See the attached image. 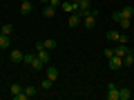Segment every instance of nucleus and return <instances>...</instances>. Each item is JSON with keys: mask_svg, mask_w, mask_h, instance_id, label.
Wrapping results in <instances>:
<instances>
[{"mask_svg": "<svg viewBox=\"0 0 134 100\" xmlns=\"http://www.w3.org/2000/svg\"><path fill=\"white\" fill-rule=\"evenodd\" d=\"M105 98H107V100H119V87H116V82H110V85H107Z\"/></svg>", "mask_w": 134, "mask_h": 100, "instance_id": "obj_5", "label": "nucleus"}, {"mask_svg": "<svg viewBox=\"0 0 134 100\" xmlns=\"http://www.w3.org/2000/svg\"><path fill=\"white\" fill-rule=\"evenodd\" d=\"M132 65H134V58H132V51H130L123 56V67H132Z\"/></svg>", "mask_w": 134, "mask_h": 100, "instance_id": "obj_20", "label": "nucleus"}, {"mask_svg": "<svg viewBox=\"0 0 134 100\" xmlns=\"http://www.w3.org/2000/svg\"><path fill=\"white\" fill-rule=\"evenodd\" d=\"M40 2H43V5H49V0H40Z\"/></svg>", "mask_w": 134, "mask_h": 100, "instance_id": "obj_29", "label": "nucleus"}, {"mask_svg": "<svg viewBox=\"0 0 134 100\" xmlns=\"http://www.w3.org/2000/svg\"><path fill=\"white\" fill-rule=\"evenodd\" d=\"M107 60H110L107 65H110L112 71H119L121 67H123V58H121V56H112V58H107Z\"/></svg>", "mask_w": 134, "mask_h": 100, "instance_id": "obj_6", "label": "nucleus"}, {"mask_svg": "<svg viewBox=\"0 0 134 100\" xmlns=\"http://www.w3.org/2000/svg\"><path fill=\"white\" fill-rule=\"evenodd\" d=\"M34 58H36V53H25L23 62H27V65H31V62H34Z\"/></svg>", "mask_w": 134, "mask_h": 100, "instance_id": "obj_24", "label": "nucleus"}, {"mask_svg": "<svg viewBox=\"0 0 134 100\" xmlns=\"http://www.w3.org/2000/svg\"><path fill=\"white\" fill-rule=\"evenodd\" d=\"M116 22L121 24V29H130V27H132V18H119Z\"/></svg>", "mask_w": 134, "mask_h": 100, "instance_id": "obj_18", "label": "nucleus"}, {"mask_svg": "<svg viewBox=\"0 0 134 100\" xmlns=\"http://www.w3.org/2000/svg\"><path fill=\"white\" fill-rule=\"evenodd\" d=\"M0 31L7 33V36H11V33H14V24H2V27H0Z\"/></svg>", "mask_w": 134, "mask_h": 100, "instance_id": "obj_22", "label": "nucleus"}, {"mask_svg": "<svg viewBox=\"0 0 134 100\" xmlns=\"http://www.w3.org/2000/svg\"><path fill=\"white\" fill-rule=\"evenodd\" d=\"M125 53H130V49L125 47V45H121V42H119V47H114V56H121V58H123Z\"/></svg>", "mask_w": 134, "mask_h": 100, "instance_id": "obj_17", "label": "nucleus"}, {"mask_svg": "<svg viewBox=\"0 0 134 100\" xmlns=\"http://www.w3.org/2000/svg\"><path fill=\"white\" fill-rule=\"evenodd\" d=\"M31 9H34L31 0H23V2H20V14H23V16H29V14H31Z\"/></svg>", "mask_w": 134, "mask_h": 100, "instance_id": "obj_8", "label": "nucleus"}, {"mask_svg": "<svg viewBox=\"0 0 134 100\" xmlns=\"http://www.w3.org/2000/svg\"><path fill=\"white\" fill-rule=\"evenodd\" d=\"M49 5H52V7H56V9H60V5H63V0H49Z\"/></svg>", "mask_w": 134, "mask_h": 100, "instance_id": "obj_27", "label": "nucleus"}, {"mask_svg": "<svg viewBox=\"0 0 134 100\" xmlns=\"http://www.w3.org/2000/svg\"><path fill=\"white\" fill-rule=\"evenodd\" d=\"M45 76H47L49 80H54V82H56V80H58V67L47 65V67H45Z\"/></svg>", "mask_w": 134, "mask_h": 100, "instance_id": "obj_7", "label": "nucleus"}, {"mask_svg": "<svg viewBox=\"0 0 134 100\" xmlns=\"http://www.w3.org/2000/svg\"><path fill=\"white\" fill-rule=\"evenodd\" d=\"M29 67H31L34 71H43V69H45V67H47V65H45L43 60H38V56H36V58H34V62H31V65H29Z\"/></svg>", "mask_w": 134, "mask_h": 100, "instance_id": "obj_11", "label": "nucleus"}, {"mask_svg": "<svg viewBox=\"0 0 134 100\" xmlns=\"http://www.w3.org/2000/svg\"><path fill=\"white\" fill-rule=\"evenodd\" d=\"M103 56H105V58H112V56H114V49H112V47H107L105 51H103Z\"/></svg>", "mask_w": 134, "mask_h": 100, "instance_id": "obj_26", "label": "nucleus"}, {"mask_svg": "<svg viewBox=\"0 0 134 100\" xmlns=\"http://www.w3.org/2000/svg\"><path fill=\"white\" fill-rule=\"evenodd\" d=\"M40 87H43L45 91H49V89L54 87V80H49V78H45V80H43V85H40Z\"/></svg>", "mask_w": 134, "mask_h": 100, "instance_id": "obj_23", "label": "nucleus"}, {"mask_svg": "<svg viewBox=\"0 0 134 100\" xmlns=\"http://www.w3.org/2000/svg\"><path fill=\"white\" fill-rule=\"evenodd\" d=\"M127 40H130V38H127V36H125V33H121V36H119V42H121V45H125V42H127Z\"/></svg>", "mask_w": 134, "mask_h": 100, "instance_id": "obj_28", "label": "nucleus"}, {"mask_svg": "<svg viewBox=\"0 0 134 100\" xmlns=\"http://www.w3.org/2000/svg\"><path fill=\"white\" fill-rule=\"evenodd\" d=\"M43 16H45V18H54V16H56V7H52V5H45Z\"/></svg>", "mask_w": 134, "mask_h": 100, "instance_id": "obj_14", "label": "nucleus"}, {"mask_svg": "<svg viewBox=\"0 0 134 100\" xmlns=\"http://www.w3.org/2000/svg\"><path fill=\"white\" fill-rule=\"evenodd\" d=\"M132 58H134V51H132Z\"/></svg>", "mask_w": 134, "mask_h": 100, "instance_id": "obj_30", "label": "nucleus"}, {"mask_svg": "<svg viewBox=\"0 0 134 100\" xmlns=\"http://www.w3.org/2000/svg\"><path fill=\"white\" fill-rule=\"evenodd\" d=\"M36 56H38V60H43L45 65H49V51H47V49H38Z\"/></svg>", "mask_w": 134, "mask_h": 100, "instance_id": "obj_13", "label": "nucleus"}, {"mask_svg": "<svg viewBox=\"0 0 134 100\" xmlns=\"http://www.w3.org/2000/svg\"><path fill=\"white\" fill-rule=\"evenodd\" d=\"M81 22H83V16L78 14V11H72V14H69V18H67V24H69L72 29H76Z\"/></svg>", "mask_w": 134, "mask_h": 100, "instance_id": "obj_4", "label": "nucleus"}, {"mask_svg": "<svg viewBox=\"0 0 134 100\" xmlns=\"http://www.w3.org/2000/svg\"><path fill=\"white\" fill-rule=\"evenodd\" d=\"M134 16V7L132 5H125V7H121V11H114V14H112V20H119V18H132Z\"/></svg>", "mask_w": 134, "mask_h": 100, "instance_id": "obj_2", "label": "nucleus"}, {"mask_svg": "<svg viewBox=\"0 0 134 100\" xmlns=\"http://www.w3.org/2000/svg\"><path fill=\"white\" fill-rule=\"evenodd\" d=\"M96 18H98V11H96V9H90L85 16H83V22H81V24H85V29H94V27H96Z\"/></svg>", "mask_w": 134, "mask_h": 100, "instance_id": "obj_1", "label": "nucleus"}, {"mask_svg": "<svg viewBox=\"0 0 134 100\" xmlns=\"http://www.w3.org/2000/svg\"><path fill=\"white\" fill-rule=\"evenodd\" d=\"M60 9H65L67 14H72V11H76V5H74V0H72V2H63Z\"/></svg>", "mask_w": 134, "mask_h": 100, "instance_id": "obj_19", "label": "nucleus"}, {"mask_svg": "<svg viewBox=\"0 0 134 100\" xmlns=\"http://www.w3.org/2000/svg\"><path fill=\"white\" fill-rule=\"evenodd\" d=\"M23 91L27 93V98H34V96H36V87H31V85H29V87H23Z\"/></svg>", "mask_w": 134, "mask_h": 100, "instance_id": "obj_21", "label": "nucleus"}, {"mask_svg": "<svg viewBox=\"0 0 134 100\" xmlns=\"http://www.w3.org/2000/svg\"><path fill=\"white\" fill-rule=\"evenodd\" d=\"M74 5H76V11H78L81 16H85L87 11L92 9V7H90V5H92L90 0H74Z\"/></svg>", "mask_w": 134, "mask_h": 100, "instance_id": "obj_3", "label": "nucleus"}, {"mask_svg": "<svg viewBox=\"0 0 134 100\" xmlns=\"http://www.w3.org/2000/svg\"><path fill=\"white\" fill-rule=\"evenodd\" d=\"M11 62H23V58H25V53L23 51H18V49H14V51H11Z\"/></svg>", "mask_w": 134, "mask_h": 100, "instance_id": "obj_15", "label": "nucleus"}, {"mask_svg": "<svg viewBox=\"0 0 134 100\" xmlns=\"http://www.w3.org/2000/svg\"><path fill=\"white\" fill-rule=\"evenodd\" d=\"M20 91H23V87H20L18 82H14V85H11V96H16V93H20Z\"/></svg>", "mask_w": 134, "mask_h": 100, "instance_id": "obj_25", "label": "nucleus"}, {"mask_svg": "<svg viewBox=\"0 0 134 100\" xmlns=\"http://www.w3.org/2000/svg\"><path fill=\"white\" fill-rule=\"evenodd\" d=\"M119 36H121V31H116V29H110V31L105 33V38L110 40V42H119Z\"/></svg>", "mask_w": 134, "mask_h": 100, "instance_id": "obj_12", "label": "nucleus"}, {"mask_svg": "<svg viewBox=\"0 0 134 100\" xmlns=\"http://www.w3.org/2000/svg\"><path fill=\"white\" fill-rule=\"evenodd\" d=\"M132 98V91L127 89V87H123V89H119V100H130Z\"/></svg>", "mask_w": 134, "mask_h": 100, "instance_id": "obj_16", "label": "nucleus"}, {"mask_svg": "<svg viewBox=\"0 0 134 100\" xmlns=\"http://www.w3.org/2000/svg\"><path fill=\"white\" fill-rule=\"evenodd\" d=\"M9 45H11V36L0 31V49H9Z\"/></svg>", "mask_w": 134, "mask_h": 100, "instance_id": "obj_10", "label": "nucleus"}, {"mask_svg": "<svg viewBox=\"0 0 134 100\" xmlns=\"http://www.w3.org/2000/svg\"><path fill=\"white\" fill-rule=\"evenodd\" d=\"M40 45H43V49H47V51H54V49L58 47V42H56V40H52V38H47V40H40Z\"/></svg>", "mask_w": 134, "mask_h": 100, "instance_id": "obj_9", "label": "nucleus"}]
</instances>
